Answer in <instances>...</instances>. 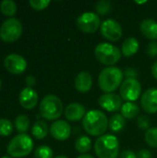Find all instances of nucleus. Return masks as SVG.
Returning <instances> with one entry per match:
<instances>
[{"mask_svg": "<svg viewBox=\"0 0 157 158\" xmlns=\"http://www.w3.org/2000/svg\"><path fill=\"white\" fill-rule=\"evenodd\" d=\"M82 126L88 134L92 136H102L107 130L108 119L104 112L90 110L82 118Z\"/></svg>", "mask_w": 157, "mask_h": 158, "instance_id": "obj_1", "label": "nucleus"}, {"mask_svg": "<svg viewBox=\"0 0 157 158\" xmlns=\"http://www.w3.org/2000/svg\"><path fill=\"white\" fill-rule=\"evenodd\" d=\"M124 73L117 67L104 69L98 77L99 87L106 94H112L122 84Z\"/></svg>", "mask_w": 157, "mask_h": 158, "instance_id": "obj_2", "label": "nucleus"}, {"mask_svg": "<svg viewBox=\"0 0 157 158\" xmlns=\"http://www.w3.org/2000/svg\"><path fill=\"white\" fill-rule=\"evenodd\" d=\"M94 151L98 158H118L119 153L118 138L111 134L100 136L94 143Z\"/></svg>", "mask_w": 157, "mask_h": 158, "instance_id": "obj_3", "label": "nucleus"}, {"mask_svg": "<svg viewBox=\"0 0 157 158\" xmlns=\"http://www.w3.org/2000/svg\"><path fill=\"white\" fill-rule=\"evenodd\" d=\"M33 148V142L31 138L25 134L20 133L15 136L7 144L6 151L11 157H25L31 154Z\"/></svg>", "mask_w": 157, "mask_h": 158, "instance_id": "obj_4", "label": "nucleus"}, {"mask_svg": "<svg viewBox=\"0 0 157 158\" xmlns=\"http://www.w3.org/2000/svg\"><path fill=\"white\" fill-rule=\"evenodd\" d=\"M40 113L47 120L57 119L63 113V104L57 96L48 94L40 104Z\"/></svg>", "mask_w": 157, "mask_h": 158, "instance_id": "obj_5", "label": "nucleus"}, {"mask_svg": "<svg viewBox=\"0 0 157 158\" xmlns=\"http://www.w3.org/2000/svg\"><path fill=\"white\" fill-rule=\"evenodd\" d=\"M94 56L101 64L113 66L119 61L121 52L117 46L109 43H101L95 47Z\"/></svg>", "mask_w": 157, "mask_h": 158, "instance_id": "obj_6", "label": "nucleus"}, {"mask_svg": "<svg viewBox=\"0 0 157 158\" xmlns=\"http://www.w3.org/2000/svg\"><path fill=\"white\" fill-rule=\"evenodd\" d=\"M22 25L15 18H10L3 22L0 27V39L5 43L17 41L22 33Z\"/></svg>", "mask_w": 157, "mask_h": 158, "instance_id": "obj_7", "label": "nucleus"}, {"mask_svg": "<svg viewBox=\"0 0 157 158\" xmlns=\"http://www.w3.org/2000/svg\"><path fill=\"white\" fill-rule=\"evenodd\" d=\"M142 93L141 83L137 79H126L119 89V94L122 99L128 102L136 101Z\"/></svg>", "mask_w": 157, "mask_h": 158, "instance_id": "obj_8", "label": "nucleus"}, {"mask_svg": "<svg viewBox=\"0 0 157 158\" xmlns=\"http://www.w3.org/2000/svg\"><path fill=\"white\" fill-rule=\"evenodd\" d=\"M78 28L85 33H93L101 26L99 16L93 12H85L77 19Z\"/></svg>", "mask_w": 157, "mask_h": 158, "instance_id": "obj_9", "label": "nucleus"}, {"mask_svg": "<svg viewBox=\"0 0 157 158\" xmlns=\"http://www.w3.org/2000/svg\"><path fill=\"white\" fill-rule=\"evenodd\" d=\"M100 29L102 35L111 42H118L122 36V28L120 24L113 19L104 20L101 23Z\"/></svg>", "mask_w": 157, "mask_h": 158, "instance_id": "obj_10", "label": "nucleus"}, {"mask_svg": "<svg viewBox=\"0 0 157 158\" xmlns=\"http://www.w3.org/2000/svg\"><path fill=\"white\" fill-rule=\"evenodd\" d=\"M4 66L6 69L14 75H19L23 73L27 68V61L25 58L17 54L8 55L4 60Z\"/></svg>", "mask_w": 157, "mask_h": 158, "instance_id": "obj_11", "label": "nucleus"}, {"mask_svg": "<svg viewBox=\"0 0 157 158\" xmlns=\"http://www.w3.org/2000/svg\"><path fill=\"white\" fill-rule=\"evenodd\" d=\"M99 106L108 112H116L121 109L122 98L116 94H105L98 100Z\"/></svg>", "mask_w": 157, "mask_h": 158, "instance_id": "obj_12", "label": "nucleus"}, {"mask_svg": "<svg viewBox=\"0 0 157 158\" xmlns=\"http://www.w3.org/2000/svg\"><path fill=\"white\" fill-rule=\"evenodd\" d=\"M52 137L57 141H65L71 134L70 125L65 120H56L50 127Z\"/></svg>", "mask_w": 157, "mask_h": 158, "instance_id": "obj_13", "label": "nucleus"}, {"mask_svg": "<svg viewBox=\"0 0 157 158\" xmlns=\"http://www.w3.org/2000/svg\"><path fill=\"white\" fill-rule=\"evenodd\" d=\"M141 105L143 109L149 113L155 114L157 112V89L151 88L146 90L141 99Z\"/></svg>", "mask_w": 157, "mask_h": 158, "instance_id": "obj_14", "label": "nucleus"}, {"mask_svg": "<svg viewBox=\"0 0 157 158\" xmlns=\"http://www.w3.org/2000/svg\"><path fill=\"white\" fill-rule=\"evenodd\" d=\"M20 106L25 109H32L38 103V94L30 87L24 88L19 96Z\"/></svg>", "mask_w": 157, "mask_h": 158, "instance_id": "obj_15", "label": "nucleus"}, {"mask_svg": "<svg viewBox=\"0 0 157 158\" xmlns=\"http://www.w3.org/2000/svg\"><path fill=\"white\" fill-rule=\"evenodd\" d=\"M64 114L66 118L70 121H79L85 116V107L80 103H72L69 104L64 110Z\"/></svg>", "mask_w": 157, "mask_h": 158, "instance_id": "obj_16", "label": "nucleus"}, {"mask_svg": "<svg viewBox=\"0 0 157 158\" xmlns=\"http://www.w3.org/2000/svg\"><path fill=\"white\" fill-rule=\"evenodd\" d=\"M75 88L80 93H87L93 86V79L89 72L81 71L75 78Z\"/></svg>", "mask_w": 157, "mask_h": 158, "instance_id": "obj_17", "label": "nucleus"}, {"mask_svg": "<svg viewBox=\"0 0 157 158\" xmlns=\"http://www.w3.org/2000/svg\"><path fill=\"white\" fill-rule=\"evenodd\" d=\"M142 33L150 40H156L157 39V22L152 19H146L143 20L140 26Z\"/></svg>", "mask_w": 157, "mask_h": 158, "instance_id": "obj_18", "label": "nucleus"}, {"mask_svg": "<svg viewBox=\"0 0 157 158\" xmlns=\"http://www.w3.org/2000/svg\"><path fill=\"white\" fill-rule=\"evenodd\" d=\"M139 50V42L134 37L127 38L122 44L121 52L125 56H131L135 55Z\"/></svg>", "mask_w": 157, "mask_h": 158, "instance_id": "obj_19", "label": "nucleus"}, {"mask_svg": "<svg viewBox=\"0 0 157 158\" xmlns=\"http://www.w3.org/2000/svg\"><path fill=\"white\" fill-rule=\"evenodd\" d=\"M126 124V119L121 114H115L108 121V127L113 132H118L123 130Z\"/></svg>", "mask_w": 157, "mask_h": 158, "instance_id": "obj_20", "label": "nucleus"}, {"mask_svg": "<svg viewBox=\"0 0 157 158\" xmlns=\"http://www.w3.org/2000/svg\"><path fill=\"white\" fill-rule=\"evenodd\" d=\"M139 106L132 102H126L121 106V115L128 119H131L139 114Z\"/></svg>", "mask_w": 157, "mask_h": 158, "instance_id": "obj_21", "label": "nucleus"}, {"mask_svg": "<svg viewBox=\"0 0 157 158\" xmlns=\"http://www.w3.org/2000/svg\"><path fill=\"white\" fill-rule=\"evenodd\" d=\"M31 133L38 140L44 139L48 134V128H47L46 123L42 120L36 121L32 126Z\"/></svg>", "mask_w": 157, "mask_h": 158, "instance_id": "obj_22", "label": "nucleus"}, {"mask_svg": "<svg viewBox=\"0 0 157 158\" xmlns=\"http://www.w3.org/2000/svg\"><path fill=\"white\" fill-rule=\"evenodd\" d=\"M92 147V142L91 139L87 136H81L77 139L75 143V148L76 150L81 154H85L91 150Z\"/></svg>", "mask_w": 157, "mask_h": 158, "instance_id": "obj_23", "label": "nucleus"}, {"mask_svg": "<svg viewBox=\"0 0 157 158\" xmlns=\"http://www.w3.org/2000/svg\"><path fill=\"white\" fill-rule=\"evenodd\" d=\"M0 9L3 15L6 17H13L17 12V5L10 0H3L0 4Z\"/></svg>", "mask_w": 157, "mask_h": 158, "instance_id": "obj_24", "label": "nucleus"}, {"mask_svg": "<svg viewBox=\"0 0 157 158\" xmlns=\"http://www.w3.org/2000/svg\"><path fill=\"white\" fill-rule=\"evenodd\" d=\"M30 126V120L27 116L25 115H19L15 118V127L19 132H25L29 129Z\"/></svg>", "mask_w": 157, "mask_h": 158, "instance_id": "obj_25", "label": "nucleus"}, {"mask_svg": "<svg viewBox=\"0 0 157 158\" xmlns=\"http://www.w3.org/2000/svg\"><path fill=\"white\" fill-rule=\"evenodd\" d=\"M144 139L149 146L157 148V128H150L146 131Z\"/></svg>", "mask_w": 157, "mask_h": 158, "instance_id": "obj_26", "label": "nucleus"}, {"mask_svg": "<svg viewBox=\"0 0 157 158\" xmlns=\"http://www.w3.org/2000/svg\"><path fill=\"white\" fill-rule=\"evenodd\" d=\"M111 3L107 0H100L95 4V10L97 14L105 16L111 11Z\"/></svg>", "mask_w": 157, "mask_h": 158, "instance_id": "obj_27", "label": "nucleus"}, {"mask_svg": "<svg viewBox=\"0 0 157 158\" xmlns=\"http://www.w3.org/2000/svg\"><path fill=\"white\" fill-rule=\"evenodd\" d=\"M34 158H53V151L49 146L41 145L34 151Z\"/></svg>", "mask_w": 157, "mask_h": 158, "instance_id": "obj_28", "label": "nucleus"}, {"mask_svg": "<svg viewBox=\"0 0 157 158\" xmlns=\"http://www.w3.org/2000/svg\"><path fill=\"white\" fill-rule=\"evenodd\" d=\"M13 131L12 123L6 118H0V136H8Z\"/></svg>", "mask_w": 157, "mask_h": 158, "instance_id": "obj_29", "label": "nucleus"}, {"mask_svg": "<svg viewBox=\"0 0 157 158\" xmlns=\"http://www.w3.org/2000/svg\"><path fill=\"white\" fill-rule=\"evenodd\" d=\"M29 4L31 6V8H33L34 10L40 11V10L46 8L48 5L50 4V1L49 0H31Z\"/></svg>", "mask_w": 157, "mask_h": 158, "instance_id": "obj_30", "label": "nucleus"}, {"mask_svg": "<svg viewBox=\"0 0 157 158\" xmlns=\"http://www.w3.org/2000/svg\"><path fill=\"white\" fill-rule=\"evenodd\" d=\"M137 123H138V127L141 129V130H146L148 131L150 128V119L148 118V117L144 116V115H142L138 118V120H137Z\"/></svg>", "mask_w": 157, "mask_h": 158, "instance_id": "obj_31", "label": "nucleus"}, {"mask_svg": "<svg viewBox=\"0 0 157 158\" xmlns=\"http://www.w3.org/2000/svg\"><path fill=\"white\" fill-rule=\"evenodd\" d=\"M147 54L151 57H155L157 56V43L156 42H152L148 44L147 46Z\"/></svg>", "mask_w": 157, "mask_h": 158, "instance_id": "obj_32", "label": "nucleus"}, {"mask_svg": "<svg viewBox=\"0 0 157 158\" xmlns=\"http://www.w3.org/2000/svg\"><path fill=\"white\" fill-rule=\"evenodd\" d=\"M126 79H136L138 76V71L134 68H127L124 71Z\"/></svg>", "mask_w": 157, "mask_h": 158, "instance_id": "obj_33", "label": "nucleus"}, {"mask_svg": "<svg viewBox=\"0 0 157 158\" xmlns=\"http://www.w3.org/2000/svg\"><path fill=\"white\" fill-rule=\"evenodd\" d=\"M137 158H152V154L149 150L143 149V150L138 152Z\"/></svg>", "mask_w": 157, "mask_h": 158, "instance_id": "obj_34", "label": "nucleus"}, {"mask_svg": "<svg viewBox=\"0 0 157 158\" xmlns=\"http://www.w3.org/2000/svg\"><path fill=\"white\" fill-rule=\"evenodd\" d=\"M119 158H137V155L130 150H126L121 153Z\"/></svg>", "mask_w": 157, "mask_h": 158, "instance_id": "obj_35", "label": "nucleus"}, {"mask_svg": "<svg viewBox=\"0 0 157 158\" xmlns=\"http://www.w3.org/2000/svg\"><path fill=\"white\" fill-rule=\"evenodd\" d=\"M36 83V79L33 76H28L26 78V84L28 85V87L31 88V86H33Z\"/></svg>", "mask_w": 157, "mask_h": 158, "instance_id": "obj_36", "label": "nucleus"}, {"mask_svg": "<svg viewBox=\"0 0 157 158\" xmlns=\"http://www.w3.org/2000/svg\"><path fill=\"white\" fill-rule=\"evenodd\" d=\"M152 74H153L154 78L157 80V61L154 63V65L152 67Z\"/></svg>", "mask_w": 157, "mask_h": 158, "instance_id": "obj_37", "label": "nucleus"}, {"mask_svg": "<svg viewBox=\"0 0 157 158\" xmlns=\"http://www.w3.org/2000/svg\"><path fill=\"white\" fill-rule=\"evenodd\" d=\"M77 158H93L92 156H90V155H82V156H78Z\"/></svg>", "mask_w": 157, "mask_h": 158, "instance_id": "obj_38", "label": "nucleus"}, {"mask_svg": "<svg viewBox=\"0 0 157 158\" xmlns=\"http://www.w3.org/2000/svg\"><path fill=\"white\" fill-rule=\"evenodd\" d=\"M55 158H68L67 156H56V157Z\"/></svg>", "mask_w": 157, "mask_h": 158, "instance_id": "obj_39", "label": "nucleus"}, {"mask_svg": "<svg viewBox=\"0 0 157 158\" xmlns=\"http://www.w3.org/2000/svg\"><path fill=\"white\" fill-rule=\"evenodd\" d=\"M1 158H13V157H11L10 156H4L3 157H1Z\"/></svg>", "mask_w": 157, "mask_h": 158, "instance_id": "obj_40", "label": "nucleus"}, {"mask_svg": "<svg viewBox=\"0 0 157 158\" xmlns=\"http://www.w3.org/2000/svg\"><path fill=\"white\" fill-rule=\"evenodd\" d=\"M136 3H138V4H143V3H146V1H143V2H138V1H136Z\"/></svg>", "mask_w": 157, "mask_h": 158, "instance_id": "obj_41", "label": "nucleus"}, {"mask_svg": "<svg viewBox=\"0 0 157 158\" xmlns=\"http://www.w3.org/2000/svg\"><path fill=\"white\" fill-rule=\"evenodd\" d=\"M1 86H2V82H1V79H0V90H1Z\"/></svg>", "mask_w": 157, "mask_h": 158, "instance_id": "obj_42", "label": "nucleus"}]
</instances>
